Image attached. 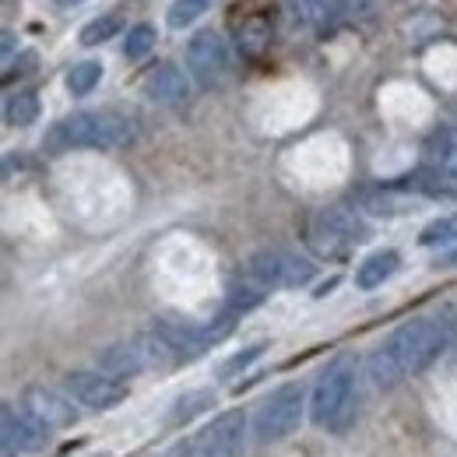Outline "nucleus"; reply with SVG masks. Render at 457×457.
Masks as SVG:
<instances>
[{"label":"nucleus","mask_w":457,"mask_h":457,"mask_svg":"<svg viewBox=\"0 0 457 457\" xmlns=\"http://www.w3.org/2000/svg\"><path fill=\"white\" fill-rule=\"evenodd\" d=\"M50 426L39 422L32 411H18L11 404H4L0 415V440H4V457L25 454V451H39L46 444Z\"/></svg>","instance_id":"9d476101"},{"label":"nucleus","mask_w":457,"mask_h":457,"mask_svg":"<svg viewBox=\"0 0 457 457\" xmlns=\"http://www.w3.org/2000/svg\"><path fill=\"white\" fill-rule=\"evenodd\" d=\"M243 278L257 282L261 288H295L313 278V264L292 250H257L243 264Z\"/></svg>","instance_id":"39448f33"},{"label":"nucleus","mask_w":457,"mask_h":457,"mask_svg":"<svg viewBox=\"0 0 457 457\" xmlns=\"http://www.w3.org/2000/svg\"><path fill=\"white\" fill-rule=\"evenodd\" d=\"M444 264H447V268H454V264H457V250H451V253L444 257Z\"/></svg>","instance_id":"7c9ffc66"},{"label":"nucleus","mask_w":457,"mask_h":457,"mask_svg":"<svg viewBox=\"0 0 457 457\" xmlns=\"http://www.w3.org/2000/svg\"><path fill=\"white\" fill-rule=\"evenodd\" d=\"M264 295H268V288H261L257 282H250V278H239L236 286L228 288L226 310H232V313L239 317V313H246V310L261 306V303H264Z\"/></svg>","instance_id":"6ab92c4d"},{"label":"nucleus","mask_w":457,"mask_h":457,"mask_svg":"<svg viewBox=\"0 0 457 457\" xmlns=\"http://www.w3.org/2000/svg\"><path fill=\"white\" fill-rule=\"evenodd\" d=\"M359 239H366V226L348 208H324L306 222V243L320 257H342Z\"/></svg>","instance_id":"20e7f679"},{"label":"nucleus","mask_w":457,"mask_h":457,"mask_svg":"<svg viewBox=\"0 0 457 457\" xmlns=\"http://www.w3.org/2000/svg\"><path fill=\"white\" fill-rule=\"evenodd\" d=\"M352 391H355V366L348 359H338L320 373L313 387V401H310L313 422L324 429H342L352 419Z\"/></svg>","instance_id":"7ed1b4c3"},{"label":"nucleus","mask_w":457,"mask_h":457,"mask_svg":"<svg viewBox=\"0 0 457 457\" xmlns=\"http://www.w3.org/2000/svg\"><path fill=\"white\" fill-rule=\"evenodd\" d=\"M398 264H401V257L395 253V250H377V253H370L362 264H359V271H355V286L359 288H377V286H384L395 271H398Z\"/></svg>","instance_id":"2eb2a0df"},{"label":"nucleus","mask_w":457,"mask_h":457,"mask_svg":"<svg viewBox=\"0 0 457 457\" xmlns=\"http://www.w3.org/2000/svg\"><path fill=\"white\" fill-rule=\"evenodd\" d=\"M261 352H264V345H250V348L236 352V355H232L228 362H222V366H219V377H222V380H228V377H236L239 370H246L250 362H257V359H261Z\"/></svg>","instance_id":"bb28decb"},{"label":"nucleus","mask_w":457,"mask_h":457,"mask_svg":"<svg viewBox=\"0 0 457 457\" xmlns=\"http://www.w3.org/2000/svg\"><path fill=\"white\" fill-rule=\"evenodd\" d=\"M366 4H370V0H345L342 7H345V11H362Z\"/></svg>","instance_id":"c756f323"},{"label":"nucleus","mask_w":457,"mask_h":457,"mask_svg":"<svg viewBox=\"0 0 457 457\" xmlns=\"http://www.w3.org/2000/svg\"><path fill=\"white\" fill-rule=\"evenodd\" d=\"M4 120H7V127H29V123H36L39 120V96L36 92H14V96H7Z\"/></svg>","instance_id":"f3484780"},{"label":"nucleus","mask_w":457,"mask_h":457,"mask_svg":"<svg viewBox=\"0 0 457 457\" xmlns=\"http://www.w3.org/2000/svg\"><path fill=\"white\" fill-rule=\"evenodd\" d=\"M96 366H99L106 377H116V380L134 377V373H141V370H152L141 331H137L134 338H127V342H116V345H110V348H103L99 359H96Z\"/></svg>","instance_id":"9b49d317"},{"label":"nucleus","mask_w":457,"mask_h":457,"mask_svg":"<svg viewBox=\"0 0 457 457\" xmlns=\"http://www.w3.org/2000/svg\"><path fill=\"white\" fill-rule=\"evenodd\" d=\"M345 0H292V14L295 21L310 25V21H324L331 11H338Z\"/></svg>","instance_id":"412c9836"},{"label":"nucleus","mask_w":457,"mask_h":457,"mask_svg":"<svg viewBox=\"0 0 457 457\" xmlns=\"http://www.w3.org/2000/svg\"><path fill=\"white\" fill-rule=\"evenodd\" d=\"M134 137L130 120H123L113 110H81L63 116L43 137V148L50 155L78 152V148H120Z\"/></svg>","instance_id":"f03ea898"},{"label":"nucleus","mask_w":457,"mask_h":457,"mask_svg":"<svg viewBox=\"0 0 457 457\" xmlns=\"http://www.w3.org/2000/svg\"><path fill=\"white\" fill-rule=\"evenodd\" d=\"M426 162L440 176L457 179V130H436L426 141Z\"/></svg>","instance_id":"4468645a"},{"label":"nucleus","mask_w":457,"mask_h":457,"mask_svg":"<svg viewBox=\"0 0 457 457\" xmlns=\"http://www.w3.org/2000/svg\"><path fill=\"white\" fill-rule=\"evenodd\" d=\"M0 39H4V60H7L11 54H14V32H4Z\"/></svg>","instance_id":"c85d7f7f"},{"label":"nucleus","mask_w":457,"mask_h":457,"mask_svg":"<svg viewBox=\"0 0 457 457\" xmlns=\"http://www.w3.org/2000/svg\"><path fill=\"white\" fill-rule=\"evenodd\" d=\"M451 239H457V215H444V219L429 222V226L419 232V243L422 246H440V243H451Z\"/></svg>","instance_id":"a878e982"},{"label":"nucleus","mask_w":457,"mask_h":457,"mask_svg":"<svg viewBox=\"0 0 457 457\" xmlns=\"http://www.w3.org/2000/svg\"><path fill=\"white\" fill-rule=\"evenodd\" d=\"M362 208L370 212V215H384V219H391V215H398L401 212V201L395 197V190L387 187H380V190H370V194H362Z\"/></svg>","instance_id":"393cba45"},{"label":"nucleus","mask_w":457,"mask_h":457,"mask_svg":"<svg viewBox=\"0 0 457 457\" xmlns=\"http://www.w3.org/2000/svg\"><path fill=\"white\" fill-rule=\"evenodd\" d=\"M212 404H215V391H190L187 398H179L172 404V422H187V419L201 415Z\"/></svg>","instance_id":"4be33fe9"},{"label":"nucleus","mask_w":457,"mask_h":457,"mask_svg":"<svg viewBox=\"0 0 457 457\" xmlns=\"http://www.w3.org/2000/svg\"><path fill=\"white\" fill-rule=\"evenodd\" d=\"M63 391L78 404L92 408V411H106V408H113V404L127 398V384H120L116 377H106L103 370H96V373H88V370L71 373L63 380Z\"/></svg>","instance_id":"6e6552de"},{"label":"nucleus","mask_w":457,"mask_h":457,"mask_svg":"<svg viewBox=\"0 0 457 457\" xmlns=\"http://www.w3.org/2000/svg\"><path fill=\"white\" fill-rule=\"evenodd\" d=\"M268 43H271V21L264 14L243 18V25H239V50L246 57H261L268 50Z\"/></svg>","instance_id":"dca6fc26"},{"label":"nucleus","mask_w":457,"mask_h":457,"mask_svg":"<svg viewBox=\"0 0 457 457\" xmlns=\"http://www.w3.org/2000/svg\"><path fill=\"white\" fill-rule=\"evenodd\" d=\"M246 447V415L236 408L215 419V426H208L197 436L194 457H243Z\"/></svg>","instance_id":"1a4fd4ad"},{"label":"nucleus","mask_w":457,"mask_h":457,"mask_svg":"<svg viewBox=\"0 0 457 457\" xmlns=\"http://www.w3.org/2000/svg\"><path fill=\"white\" fill-rule=\"evenodd\" d=\"M208 4H212V0H176L170 7V14H166L170 29H187V25H194V21L208 11Z\"/></svg>","instance_id":"b1692460"},{"label":"nucleus","mask_w":457,"mask_h":457,"mask_svg":"<svg viewBox=\"0 0 457 457\" xmlns=\"http://www.w3.org/2000/svg\"><path fill=\"white\" fill-rule=\"evenodd\" d=\"M303 411H306V395H303V387H299V384L278 387L271 398H264V404L257 408V422H253L257 440H264V444L286 440L288 433L299 429Z\"/></svg>","instance_id":"423d86ee"},{"label":"nucleus","mask_w":457,"mask_h":457,"mask_svg":"<svg viewBox=\"0 0 457 457\" xmlns=\"http://www.w3.org/2000/svg\"><path fill=\"white\" fill-rule=\"evenodd\" d=\"M60 7H74V4H81V0H57Z\"/></svg>","instance_id":"2f4dec72"},{"label":"nucleus","mask_w":457,"mask_h":457,"mask_svg":"<svg viewBox=\"0 0 457 457\" xmlns=\"http://www.w3.org/2000/svg\"><path fill=\"white\" fill-rule=\"evenodd\" d=\"M141 92H145L152 103H159V106H176V103L187 99L190 85H187V74H183L176 63H159V67H152V71L145 74Z\"/></svg>","instance_id":"ddd939ff"},{"label":"nucleus","mask_w":457,"mask_h":457,"mask_svg":"<svg viewBox=\"0 0 457 457\" xmlns=\"http://www.w3.org/2000/svg\"><path fill=\"white\" fill-rule=\"evenodd\" d=\"M78 401L71 395H60V391H46V387H32L25 395V411H32L39 422H46L50 429H63L78 419Z\"/></svg>","instance_id":"f8f14e48"},{"label":"nucleus","mask_w":457,"mask_h":457,"mask_svg":"<svg viewBox=\"0 0 457 457\" xmlns=\"http://www.w3.org/2000/svg\"><path fill=\"white\" fill-rule=\"evenodd\" d=\"M123 29V21L116 14H103V18H92L85 29H81V46H99L106 39H113L116 32Z\"/></svg>","instance_id":"aec40b11"},{"label":"nucleus","mask_w":457,"mask_h":457,"mask_svg":"<svg viewBox=\"0 0 457 457\" xmlns=\"http://www.w3.org/2000/svg\"><path fill=\"white\" fill-rule=\"evenodd\" d=\"M152 46H155V29H152V25H134V29L127 32V39H123V54H127V60L148 57Z\"/></svg>","instance_id":"5701e85b"},{"label":"nucleus","mask_w":457,"mask_h":457,"mask_svg":"<svg viewBox=\"0 0 457 457\" xmlns=\"http://www.w3.org/2000/svg\"><path fill=\"white\" fill-rule=\"evenodd\" d=\"M451 338V328L433 317H415L370 355V377L377 387H395L401 377L426 370Z\"/></svg>","instance_id":"f257e3e1"},{"label":"nucleus","mask_w":457,"mask_h":457,"mask_svg":"<svg viewBox=\"0 0 457 457\" xmlns=\"http://www.w3.org/2000/svg\"><path fill=\"white\" fill-rule=\"evenodd\" d=\"M32 63H36V54H21L18 63H11V67H7V74H4V78L11 81V78H14V71H18V74H29V71H32Z\"/></svg>","instance_id":"cd10ccee"},{"label":"nucleus","mask_w":457,"mask_h":457,"mask_svg":"<svg viewBox=\"0 0 457 457\" xmlns=\"http://www.w3.org/2000/svg\"><path fill=\"white\" fill-rule=\"evenodd\" d=\"M228 71V46L219 32H197L190 43H187V74L212 88L215 81H222Z\"/></svg>","instance_id":"0eeeda50"},{"label":"nucleus","mask_w":457,"mask_h":457,"mask_svg":"<svg viewBox=\"0 0 457 457\" xmlns=\"http://www.w3.org/2000/svg\"><path fill=\"white\" fill-rule=\"evenodd\" d=\"M99 81H103V63H96V60H81L67 71V92L71 96H92Z\"/></svg>","instance_id":"a211bd4d"}]
</instances>
